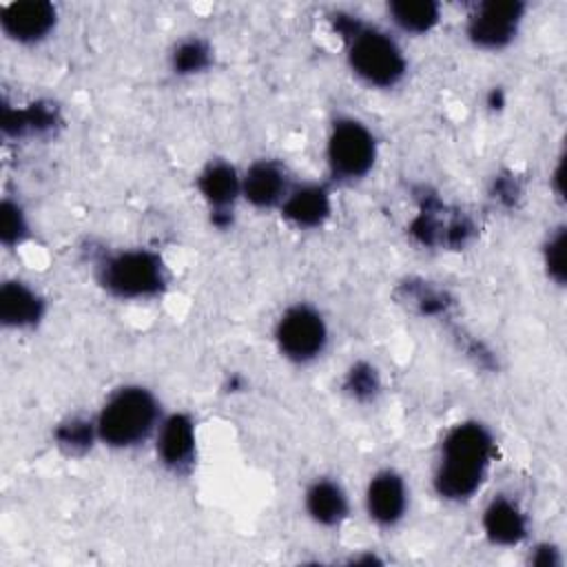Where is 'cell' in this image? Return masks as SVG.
<instances>
[{
	"label": "cell",
	"instance_id": "7a4b0ae2",
	"mask_svg": "<svg viewBox=\"0 0 567 567\" xmlns=\"http://www.w3.org/2000/svg\"><path fill=\"white\" fill-rule=\"evenodd\" d=\"M332 29L346 42V62L357 80L370 89H394L408 73V58L401 44L383 29L337 11Z\"/></svg>",
	"mask_w": 567,
	"mask_h": 567
},
{
	"label": "cell",
	"instance_id": "ba28073f",
	"mask_svg": "<svg viewBox=\"0 0 567 567\" xmlns=\"http://www.w3.org/2000/svg\"><path fill=\"white\" fill-rule=\"evenodd\" d=\"M157 461L175 476L193 470L197 458V427L188 412H171L162 416L155 430Z\"/></svg>",
	"mask_w": 567,
	"mask_h": 567
},
{
	"label": "cell",
	"instance_id": "cb8c5ba5",
	"mask_svg": "<svg viewBox=\"0 0 567 567\" xmlns=\"http://www.w3.org/2000/svg\"><path fill=\"white\" fill-rule=\"evenodd\" d=\"M489 193L496 202H501L505 206H512L520 195V186L512 175H498V177H494Z\"/></svg>",
	"mask_w": 567,
	"mask_h": 567
},
{
	"label": "cell",
	"instance_id": "ac0fdd59",
	"mask_svg": "<svg viewBox=\"0 0 567 567\" xmlns=\"http://www.w3.org/2000/svg\"><path fill=\"white\" fill-rule=\"evenodd\" d=\"M168 64H171V71L179 78L199 75L213 64V49L199 35L182 38L168 53Z\"/></svg>",
	"mask_w": 567,
	"mask_h": 567
},
{
	"label": "cell",
	"instance_id": "d4e9b609",
	"mask_svg": "<svg viewBox=\"0 0 567 567\" xmlns=\"http://www.w3.org/2000/svg\"><path fill=\"white\" fill-rule=\"evenodd\" d=\"M529 563L538 565V567H558L563 563L560 551L556 545L549 543H540L534 547V551L529 554Z\"/></svg>",
	"mask_w": 567,
	"mask_h": 567
},
{
	"label": "cell",
	"instance_id": "e0dca14e",
	"mask_svg": "<svg viewBox=\"0 0 567 567\" xmlns=\"http://www.w3.org/2000/svg\"><path fill=\"white\" fill-rule=\"evenodd\" d=\"M385 9L392 24L410 35H425L441 22V4L434 0H396Z\"/></svg>",
	"mask_w": 567,
	"mask_h": 567
},
{
	"label": "cell",
	"instance_id": "7c38bea8",
	"mask_svg": "<svg viewBox=\"0 0 567 567\" xmlns=\"http://www.w3.org/2000/svg\"><path fill=\"white\" fill-rule=\"evenodd\" d=\"M481 527L492 545L516 547L527 538L529 518L516 498L498 494L485 505Z\"/></svg>",
	"mask_w": 567,
	"mask_h": 567
},
{
	"label": "cell",
	"instance_id": "7402d4cb",
	"mask_svg": "<svg viewBox=\"0 0 567 567\" xmlns=\"http://www.w3.org/2000/svg\"><path fill=\"white\" fill-rule=\"evenodd\" d=\"M543 268L547 279H551L556 286H565L567 281V228L560 224L549 230V235L543 241Z\"/></svg>",
	"mask_w": 567,
	"mask_h": 567
},
{
	"label": "cell",
	"instance_id": "ffe728a7",
	"mask_svg": "<svg viewBox=\"0 0 567 567\" xmlns=\"http://www.w3.org/2000/svg\"><path fill=\"white\" fill-rule=\"evenodd\" d=\"M55 126V109L44 104H31L27 109H4L2 115V128L11 135H24V133H42L51 131Z\"/></svg>",
	"mask_w": 567,
	"mask_h": 567
},
{
	"label": "cell",
	"instance_id": "44dd1931",
	"mask_svg": "<svg viewBox=\"0 0 567 567\" xmlns=\"http://www.w3.org/2000/svg\"><path fill=\"white\" fill-rule=\"evenodd\" d=\"M343 392L357 403H370L381 394V374L370 361H354L341 383Z\"/></svg>",
	"mask_w": 567,
	"mask_h": 567
},
{
	"label": "cell",
	"instance_id": "6da1fadb",
	"mask_svg": "<svg viewBox=\"0 0 567 567\" xmlns=\"http://www.w3.org/2000/svg\"><path fill=\"white\" fill-rule=\"evenodd\" d=\"M494 447V436L481 421H461L452 425L441 441L432 476L439 498L450 503L470 501L487 476Z\"/></svg>",
	"mask_w": 567,
	"mask_h": 567
},
{
	"label": "cell",
	"instance_id": "d6986e66",
	"mask_svg": "<svg viewBox=\"0 0 567 567\" xmlns=\"http://www.w3.org/2000/svg\"><path fill=\"white\" fill-rule=\"evenodd\" d=\"M53 441L55 445L69 454V456H80L93 447L97 439L95 430V419H84V416H71L53 430Z\"/></svg>",
	"mask_w": 567,
	"mask_h": 567
},
{
	"label": "cell",
	"instance_id": "30bf717a",
	"mask_svg": "<svg viewBox=\"0 0 567 567\" xmlns=\"http://www.w3.org/2000/svg\"><path fill=\"white\" fill-rule=\"evenodd\" d=\"M58 9L47 0H22L2 7L0 27L4 35L18 44H38L53 33Z\"/></svg>",
	"mask_w": 567,
	"mask_h": 567
},
{
	"label": "cell",
	"instance_id": "603a6c76",
	"mask_svg": "<svg viewBox=\"0 0 567 567\" xmlns=\"http://www.w3.org/2000/svg\"><path fill=\"white\" fill-rule=\"evenodd\" d=\"M29 235V221L22 206L9 197L0 204V241L2 246H20Z\"/></svg>",
	"mask_w": 567,
	"mask_h": 567
},
{
	"label": "cell",
	"instance_id": "8992f818",
	"mask_svg": "<svg viewBox=\"0 0 567 567\" xmlns=\"http://www.w3.org/2000/svg\"><path fill=\"white\" fill-rule=\"evenodd\" d=\"M328 323L323 315L306 303L288 306L275 323V343L284 359L292 363H312L328 348Z\"/></svg>",
	"mask_w": 567,
	"mask_h": 567
},
{
	"label": "cell",
	"instance_id": "484cf974",
	"mask_svg": "<svg viewBox=\"0 0 567 567\" xmlns=\"http://www.w3.org/2000/svg\"><path fill=\"white\" fill-rule=\"evenodd\" d=\"M565 155H558V162H556V168H554V173H551V190H554V195L558 197V199H563L565 195Z\"/></svg>",
	"mask_w": 567,
	"mask_h": 567
},
{
	"label": "cell",
	"instance_id": "4316f807",
	"mask_svg": "<svg viewBox=\"0 0 567 567\" xmlns=\"http://www.w3.org/2000/svg\"><path fill=\"white\" fill-rule=\"evenodd\" d=\"M487 106H489L492 111H498V109L505 106V93H503L501 86H494V89L487 93Z\"/></svg>",
	"mask_w": 567,
	"mask_h": 567
},
{
	"label": "cell",
	"instance_id": "277c9868",
	"mask_svg": "<svg viewBox=\"0 0 567 567\" xmlns=\"http://www.w3.org/2000/svg\"><path fill=\"white\" fill-rule=\"evenodd\" d=\"M97 284L117 299H153L168 286V268L159 252L148 248H122L106 252L95 264Z\"/></svg>",
	"mask_w": 567,
	"mask_h": 567
},
{
	"label": "cell",
	"instance_id": "5b68a950",
	"mask_svg": "<svg viewBox=\"0 0 567 567\" xmlns=\"http://www.w3.org/2000/svg\"><path fill=\"white\" fill-rule=\"evenodd\" d=\"M377 137L357 117H337L326 137V164L337 182H359L377 164Z\"/></svg>",
	"mask_w": 567,
	"mask_h": 567
},
{
	"label": "cell",
	"instance_id": "9a60e30c",
	"mask_svg": "<svg viewBox=\"0 0 567 567\" xmlns=\"http://www.w3.org/2000/svg\"><path fill=\"white\" fill-rule=\"evenodd\" d=\"M303 509L319 527H339L350 514V498L334 478L319 476L303 492Z\"/></svg>",
	"mask_w": 567,
	"mask_h": 567
},
{
	"label": "cell",
	"instance_id": "5bb4252c",
	"mask_svg": "<svg viewBox=\"0 0 567 567\" xmlns=\"http://www.w3.org/2000/svg\"><path fill=\"white\" fill-rule=\"evenodd\" d=\"M47 312L44 297L22 279H7L0 286V323L11 330L35 328Z\"/></svg>",
	"mask_w": 567,
	"mask_h": 567
},
{
	"label": "cell",
	"instance_id": "3957f363",
	"mask_svg": "<svg viewBox=\"0 0 567 567\" xmlns=\"http://www.w3.org/2000/svg\"><path fill=\"white\" fill-rule=\"evenodd\" d=\"M162 421L157 396L144 385H122L113 390L95 414V430L102 445L131 450L155 436Z\"/></svg>",
	"mask_w": 567,
	"mask_h": 567
},
{
	"label": "cell",
	"instance_id": "52a82bcc",
	"mask_svg": "<svg viewBox=\"0 0 567 567\" xmlns=\"http://www.w3.org/2000/svg\"><path fill=\"white\" fill-rule=\"evenodd\" d=\"M525 11V2L518 0L478 2L465 20V35L476 49L501 51L516 40Z\"/></svg>",
	"mask_w": 567,
	"mask_h": 567
},
{
	"label": "cell",
	"instance_id": "9c48e42d",
	"mask_svg": "<svg viewBox=\"0 0 567 567\" xmlns=\"http://www.w3.org/2000/svg\"><path fill=\"white\" fill-rule=\"evenodd\" d=\"M363 503L365 514L374 525L385 529L396 527L405 518L410 503V489L405 485V478L392 467L374 472L365 485Z\"/></svg>",
	"mask_w": 567,
	"mask_h": 567
},
{
	"label": "cell",
	"instance_id": "4fadbf2b",
	"mask_svg": "<svg viewBox=\"0 0 567 567\" xmlns=\"http://www.w3.org/2000/svg\"><path fill=\"white\" fill-rule=\"evenodd\" d=\"M279 213L290 226L299 230H315L323 226L332 215L330 190L315 182L292 186L279 206Z\"/></svg>",
	"mask_w": 567,
	"mask_h": 567
},
{
	"label": "cell",
	"instance_id": "2e32d148",
	"mask_svg": "<svg viewBox=\"0 0 567 567\" xmlns=\"http://www.w3.org/2000/svg\"><path fill=\"white\" fill-rule=\"evenodd\" d=\"M197 190L213 210H235L241 199V173L226 159H210L197 175Z\"/></svg>",
	"mask_w": 567,
	"mask_h": 567
},
{
	"label": "cell",
	"instance_id": "8fae6325",
	"mask_svg": "<svg viewBox=\"0 0 567 567\" xmlns=\"http://www.w3.org/2000/svg\"><path fill=\"white\" fill-rule=\"evenodd\" d=\"M292 184L288 171L277 159H255L241 173V199L252 208H279Z\"/></svg>",
	"mask_w": 567,
	"mask_h": 567
}]
</instances>
